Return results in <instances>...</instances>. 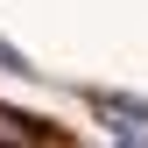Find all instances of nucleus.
Wrapping results in <instances>:
<instances>
[{
  "instance_id": "1",
  "label": "nucleus",
  "mask_w": 148,
  "mask_h": 148,
  "mask_svg": "<svg viewBox=\"0 0 148 148\" xmlns=\"http://www.w3.org/2000/svg\"><path fill=\"white\" fill-rule=\"evenodd\" d=\"M0 148H35V141H28V120L7 113V106H0Z\"/></svg>"
},
{
  "instance_id": "2",
  "label": "nucleus",
  "mask_w": 148,
  "mask_h": 148,
  "mask_svg": "<svg viewBox=\"0 0 148 148\" xmlns=\"http://www.w3.org/2000/svg\"><path fill=\"white\" fill-rule=\"evenodd\" d=\"M35 148H78V141H57V134H49V141H35Z\"/></svg>"
}]
</instances>
